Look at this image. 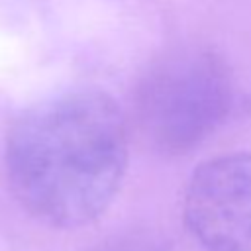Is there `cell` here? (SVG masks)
<instances>
[{
    "mask_svg": "<svg viewBox=\"0 0 251 251\" xmlns=\"http://www.w3.org/2000/svg\"><path fill=\"white\" fill-rule=\"evenodd\" d=\"M12 194L35 220L73 229L92 224L127 171V124L100 88H71L25 108L4 141Z\"/></svg>",
    "mask_w": 251,
    "mask_h": 251,
    "instance_id": "1",
    "label": "cell"
},
{
    "mask_svg": "<svg viewBox=\"0 0 251 251\" xmlns=\"http://www.w3.org/2000/svg\"><path fill=\"white\" fill-rule=\"evenodd\" d=\"M182 214L206 251H251V151L220 155L194 169Z\"/></svg>",
    "mask_w": 251,
    "mask_h": 251,
    "instance_id": "3",
    "label": "cell"
},
{
    "mask_svg": "<svg viewBox=\"0 0 251 251\" xmlns=\"http://www.w3.org/2000/svg\"><path fill=\"white\" fill-rule=\"evenodd\" d=\"M231 104L226 61L202 47L163 57L141 80L135 116L143 135L169 153H182L206 139Z\"/></svg>",
    "mask_w": 251,
    "mask_h": 251,
    "instance_id": "2",
    "label": "cell"
}]
</instances>
